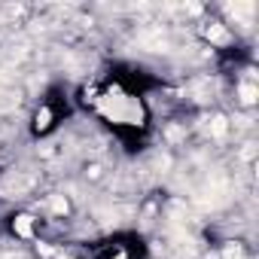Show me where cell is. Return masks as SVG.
Listing matches in <instances>:
<instances>
[{
  "instance_id": "obj_1",
  "label": "cell",
  "mask_w": 259,
  "mask_h": 259,
  "mask_svg": "<svg viewBox=\"0 0 259 259\" xmlns=\"http://www.w3.org/2000/svg\"><path fill=\"white\" fill-rule=\"evenodd\" d=\"M104 113L113 122H141V107L132 98H116V101H104Z\"/></svg>"
},
{
  "instance_id": "obj_3",
  "label": "cell",
  "mask_w": 259,
  "mask_h": 259,
  "mask_svg": "<svg viewBox=\"0 0 259 259\" xmlns=\"http://www.w3.org/2000/svg\"><path fill=\"white\" fill-rule=\"evenodd\" d=\"M16 232L28 238V235H31V217H19V220H16Z\"/></svg>"
},
{
  "instance_id": "obj_2",
  "label": "cell",
  "mask_w": 259,
  "mask_h": 259,
  "mask_svg": "<svg viewBox=\"0 0 259 259\" xmlns=\"http://www.w3.org/2000/svg\"><path fill=\"white\" fill-rule=\"evenodd\" d=\"M241 101H244V104H253V101H256V85L244 82V85H241Z\"/></svg>"
},
{
  "instance_id": "obj_4",
  "label": "cell",
  "mask_w": 259,
  "mask_h": 259,
  "mask_svg": "<svg viewBox=\"0 0 259 259\" xmlns=\"http://www.w3.org/2000/svg\"><path fill=\"white\" fill-rule=\"evenodd\" d=\"M207 37H210V40H220V43H223V40H226V31H223V28H207Z\"/></svg>"
},
{
  "instance_id": "obj_5",
  "label": "cell",
  "mask_w": 259,
  "mask_h": 259,
  "mask_svg": "<svg viewBox=\"0 0 259 259\" xmlns=\"http://www.w3.org/2000/svg\"><path fill=\"white\" fill-rule=\"evenodd\" d=\"M49 125V110H40L37 113V128H46Z\"/></svg>"
}]
</instances>
